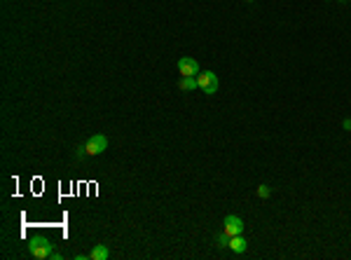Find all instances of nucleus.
Segmentation results:
<instances>
[{
	"instance_id": "obj_1",
	"label": "nucleus",
	"mask_w": 351,
	"mask_h": 260,
	"mask_svg": "<svg viewBox=\"0 0 351 260\" xmlns=\"http://www.w3.org/2000/svg\"><path fill=\"white\" fill-rule=\"evenodd\" d=\"M28 253L33 255V258L38 260H47L54 255V244L50 242V239L45 237H33L31 242H28Z\"/></svg>"
},
{
	"instance_id": "obj_2",
	"label": "nucleus",
	"mask_w": 351,
	"mask_h": 260,
	"mask_svg": "<svg viewBox=\"0 0 351 260\" xmlns=\"http://www.w3.org/2000/svg\"><path fill=\"white\" fill-rule=\"evenodd\" d=\"M197 82H199V89H202V92H206V94H215V92H218V87H220L218 75H215L213 71H202L197 75Z\"/></svg>"
},
{
	"instance_id": "obj_3",
	"label": "nucleus",
	"mask_w": 351,
	"mask_h": 260,
	"mask_svg": "<svg viewBox=\"0 0 351 260\" xmlns=\"http://www.w3.org/2000/svg\"><path fill=\"white\" fill-rule=\"evenodd\" d=\"M103 150H108V139H105L103 134H94V136H89L87 145H84V153L87 155H101Z\"/></svg>"
},
{
	"instance_id": "obj_4",
	"label": "nucleus",
	"mask_w": 351,
	"mask_h": 260,
	"mask_svg": "<svg viewBox=\"0 0 351 260\" xmlns=\"http://www.w3.org/2000/svg\"><path fill=\"white\" fill-rule=\"evenodd\" d=\"M223 232L227 234V237H236V234L244 232V221L239 216H227L225 221H223Z\"/></svg>"
},
{
	"instance_id": "obj_5",
	"label": "nucleus",
	"mask_w": 351,
	"mask_h": 260,
	"mask_svg": "<svg viewBox=\"0 0 351 260\" xmlns=\"http://www.w3.org/2000/svg\"><path fill=\"white\" fill-rule=\"evenodd\" d=\"M178 71H181V75L197 78V75H199V63H197V59H192V56H183V59H178Z\"/></svg>"
},
{
	"instance_id": "obj_6",
	"label": "nucleus",
	"mask_w": 351,
	"mask_h": 260,
	"mask_svg": "<svg viewBox=\"0 0 351 260\" xmlns=\"http://www.w3.org/2000/svg\"><path fill=\"white\" fill-rule=\"evenodd\" d=\"M108 255H110L108 246L105 244H96L92 249V253H89V260H108Z\"/></svg>"
},
{
	"instance_id": "obj_7",
	"label": "nucleus",
	"mask_w": 351,
	"mask_h": 260,
	"mask_svg": "<svg viewBox=\"0 0 351 260\" xmlns=\"http://www.w3.org/2000/svg\"><path fill=\"white\" fill-rule=\"evenodd\" d=\"M227 246H230L232 251H236V253H244V251H246V239L242 237V234H236V237H230V244H227Z\"/></svg>"
},
{
	"instance_id": "obj_8",
	"label": "nucleus",
	"mask_w": 351,
	"mask_h": 260,
	"mask_svg": "<svg viewBox=\"0 0 351 260\" xmlns=\"http://www.w3.org/2000/svg\"><path fill=\"white\" fill-rule=\"evenodd\" d=\"M178 87L185 89V92H192V89H199V82L197 78H190V75H183L181 82H178Z\"/></svg>"
},
{
	"instance_id": "obj_9",
	"label": "nucleus",
	"mask_w": 351,
	"mask_h": 260,
	"mask_svg": "<svg viewBox=\"0 0 351 260\" xmlns=\"http://www.w3.org/2000/svg\"><path fill=\"white\" fill-rule=\"evenodd\" d=\"M258 197H262V200H267V197H269V188H267V185H260V188H258Z\"/></svg>"
},
{
	"instance_id": "obj_10",
	"label": "nucleus",
	"mask_w": 351,
	"mask_h": 260,
	"mask_svg": "<svg viewBox=\"0 0 351 260\" xmlns=\"http://www.w3.org/2000/svg\"><path fill=\"white\" fill-rule=\"evenodd\" d=\"M227 239H230V237H227V234L223 232V234L218 237V246H227Z\"/></svg>"
},
{
	"instance_id": "obj_11",
	"label": "nucleus",
	"mask_w": 351,
	"mask_h": 260,
	"mask_svg": "<svg viewBox=\"0 0 351 260\" xmlns=\"http://www.w3.org/2000/svg\"><path fill=\"white\" fill-rule=\"evenodd\" d=\"M344 129H351V117L349 120H344Z\"/></svg>"
}]
</instances>
